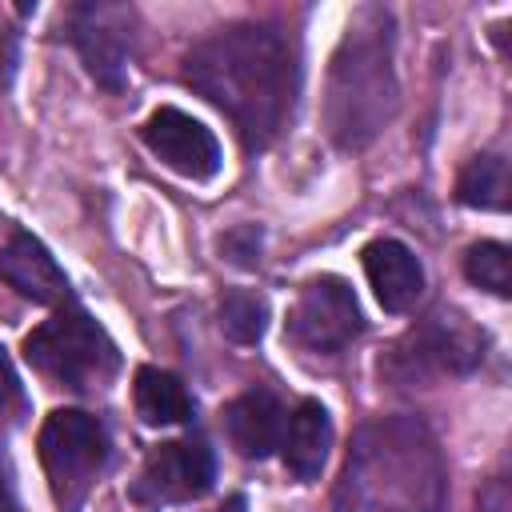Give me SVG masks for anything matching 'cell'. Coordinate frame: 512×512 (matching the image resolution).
<instances>
[{
    "label": "cell",
    "instance_id": "obj_21",
    "mask_svg": "<svg viewBox=\"0 0 512 512\" xmlns=\"http://www.w3.org/2000/svg\"><path fill=\"white\" fill-rule=\"evenodd\" d=\"M480 512H512V488L508 476H492L480 488Z\"/></svg>",
    "mask_w": 512,
    "mask_h": 512
},
{
    "label": "cell",
    "instance_id": "obj_1",
    "mask_svg": "<svg viewBox=\"0 0 512 512\" xmlns=\"http://www.w3.org/2000/svg\"><path fill=\"white\" fill-rule=\"evenodd\" d=\"M180 76L216 104L248 152L268 148L292 120L300 92V56L276 24H224L184 52Z\"/></svg>",
    "mask_w": 512,
    "mask_h": 512
},
{
    "label": "cell",
    "instance_id": "obj_17",
    "mask_svg": "<svg viewBox=\"0 0 512 512\" xmlns=\"http://www.w3.org/2000/svg\"><path fill=\"white\" fill-rule=\"evenodd\" d=\"M268 328V304L264 296L248 292V288H228L220 296V332L232 344H256Z\"/></svg>",
    "mask_w": 512,
    "mask_h": 512
},
{
    "label": "cell",
    "instance_id": "obj_13",
    "mask_svg": "<svg viewBox=\"0 0 512 512\" xmlns=\"http://www.w3.org/2000/svg\"><path fill=\"white\" fill-rule=\"evenodd\" d=\"M224 428H228L232 448L244 460H264L272 456V448H280L284 408L268 388H248L224 408Z\"/></svg>",
    "mask_w": 512,
    "mask_h": 512
},
{
    "label": "cell",
    "instance_id": "obj_14",
    "mask_svg": "<svg viewBox=\"0 0 512 512\" xmlns=\"http://www.w3.org/2000/svg\"><path fill=\"white\" fill-rule=\"evenodd\" d=\"M328 448H332V416L324 412L320 400H300L284 416V432H280L284 468L296 480H316L328 460Z\"/></svg>",
    "mask_w": 512,
    "mask_h": 512
},
{
    "label": "cell",
    "instance_id": "obj_19",
    "mask_svg": "<svg viewBox=\"0 0 512 512\" xmlns=\"http://www.w3.org/2000/svg\"><path fill=\"white\" fill-rule=\"evenodd\" d=\"M220 252H224L236 268H256V264H260V228H252V224L232 228V232L220 240Z\"/></svg>",
    "mask_w": 512,
    "mask_h": 512
},
{
    "label": "cell",
    "instance_id": "obj_8",
    "mask_svg": "<svg viewBox=\"0 0 512 512\" xmlns=\"http://www.w3.org/2000/svg\"><path fill=\"white\" fill-rule=\"evenodd\" d=\"M284 332L308 352H344L364 332V312L344 276H316L288 308Z\"/></svg>",
    "mask_w": 512,
    "mask_h": 512
},
{
    "label": "cell",
    "instance_id": "obj_18",
    "mask_svg": "<svg viewBox=\"0 0 512 512\" xmlns=\"http://www.w3.org/2000/svg\"><path fill=\"white\" fill-rule=\"evenodd\" d=\"M464 276L492 292V296H512V252L500 240H480L464 252Z\"/></svg>",
    "mask_w": 512,
    "mask_h": 512
},
{
    "label": "cell",
    "instance_id": "obj_10",
    "mask_svg": "<svg viewBox=\"0 0 512 512\" xmlns=\"http://www.w3.org/2000/svg\"><path fill=\"white\" fill-rule=\"evenodd\" d=\"M140 140L164 168H172V172H180L188 180H212L220 172L216 136L200 120L180 112V108H156L140 124Z\"/></svg>",
    "mask_w": 512,
    "mask_h": 512
},
{
    "label": "cell",
    "instance_id": "obj_3",
    "mask_svg": "<svg viewBox=\"0 0 512 512\" xmlns=\"http://www.w3.org/2000/svg\"><path fill=\"white\" fill-rule=\"evenodd\" d=\"M392 16L384 8H360L344 28L340 48L328 68V132L340 148H364L400 104L396 68H392Z\"/></svg>",
    "mask_w": 512,
    "mask_h": 512
},
{
    "label": "cell",
    "instance_id": "obj_6",
    "mask_svg": "<svg viewBox=\"0 0 512 512\" xmlns=\"http://www.w3.org/2000/svg\"><path fill=\"white\" fill-rule=\"evenodd\" d=\"M484 360V336L460 312H432L412 324L380 360V376L416 384L428 376H468Z\"/></svg>",
    "mask_w": 512,
    "mask_h": 512
},
{
    "label": "cell",
    "instance_id": "obj_11",
    "mask_svg": "<svg viewBox=\"0 0 512 512\" xmlns=\"http://www.w3.org/2000/svg\"><path fill=\"white\" fill-rule=\"evenodd\" d=\"M0 280L32 304H56L60 308L72 300V284H68L64 268L56 264V256L44 248V240H36L24 228H16L0 248Z\"/></svg>",
    "mask_w": 512,
    "mask_h": 512
},
{
    "label": "cell",
    "instance_id": "obj_7",
    "mask_svg": "<svg viewBox=\"0 0 512 512\" xmlns=\"http://www.w3.org/2000/svg\"><path fill=\"white\" fill-rule=\"evenodd\" d=\"M60 24H64V40L80 52L88 76L108 92L124 88L136 12L128 4H112V0H80V4L64 8Z\"/></svg>",
    "mask_w": 512,
    "mask_h": 512
},
{
    "label": "cell",
    "instance_id": "obj_15",
    "mask_svg": "<svg viewBox=\"0 0 512 512\" xmlns=\"http://www.w3.org/2000/svg\"><path fill=\"white\" fill-rule=\"evenodd\" d=\"M132 404H136V416L144 424H152V428H160V424H188L192 412H196V400L184 388V380L164 372V368H152V364L136 368Z\"/></svg>",
    "mask_w": 512,
    "mask_h": 512
},
{
    "label": "cell",
    "instance_id": "obj_2",
    "mask_svg": "<svg viewBox=\"0 0 512 512\" xmlns=\"http://www.w3.org/2000/svg\"><path fill=\"white\" fill-rule=\"evenodd\" d=\"M336 512H444L448 468L424 420L372 416L352 432L336 492Z\"/></svg>",
    "mask_w": 512,
    "mask_h": 512
},
{
    "label": "cell",
    "instance_id": "obj_12",
    "mask_svg": "<svg viewBox=\"0 0 512 512\" xmlns=\"http://www.w3.org/2000/svg\"><path fill=\"white\" fill-rule=\"evenodd\" d=\"M360 260H364V276H368L384 312L400 316V312L416 308V300L424 296V268H420V260L408 244H400L392 236H380V240L364 244Z\"/></svg>",
    "mask_w": 512,
    "mask_h": 512
},
{
    "label": "cell",
    "instance_id": "obj_20",
    "mask_svg": "<svg viewBox=\"0 0 512 512\" xmlns=\"http://www.w3.org/2000/svg\"><path fill=\"white\" fill-rule=\"evenodd\" d=\"M24 384H20V376H16V368H12V360H8V352L0 348V420H16V416H24Z\"/></svg>",
    "mask_w": 512,
    "mask_h": 512
},
{
    "label": "cell",
    "instance_id": "obj_16",
    "mask_svg": "<svg viewBox=\"0 0 512 512\" xmlns=\"http://www.w3.org/2000/svg\"><path fill=\"white\" fill-rule=\"evenodd\" d=\"M456 200L480 212H504L508 208V160L496 152L472 156L456 176Z\"/></svg>",
    "mask_w": 512,
    "mask_h": 512
},
{
    "label": "cell",
    "instance_id": "obj_9",
    "mask_svg": "<svg viewBox=\"0 0 512 512\" xmlns=\"http://www.w3.org/2000/svg\"><path fill=\"white\" fill-rule=\"evenodd\" d=\"M216 480V452L208 448L204 436H180L164 440L144 456L140 480L132 496L140 504H180V500H200Z\"/></svg>",
    "mask_w": 512,
    "mask_h": 512
},
{
    "label": "cell",
    "instance_id": "obj_5",
    "mask_svg": "<svg viewBox=\"0 0 512 512\" xmlns=\"http://www.w3.org/2000/svg\"><path fill=\"white\" fill-rule=\"evenodd\" d=\"M40 464L48 472V488L60 512H80L96 476L108 464L112 440L108 428L80 408H56L40 424Z\"/></svg>",
    "mask_w": 512,
    "mask_h": 512
},
{
    "label": "cell",
    "instance_id": "obj_22",
    "mask_svg": "<svg viewBox=\"0 0 512 512\" xmlns=\"http://www.w3.org/2000/svg\"><path fill=\"white\" fill-rule=\"evenodd\" d=\"M0 512H24L20 504V492H16V472H12V460L0 444Z\"/></svg>",
    "mask_w": 512,
    "mask_h": 512
},
{
    "label": "cell",
    "instance_id": "obj_4",
    "mask_svg": "<svg viewBox=\"0 0 512 512\" xmlns=\"http://www.w3.org/2000/svg\"><path fill=\"white\" fill-rule=\"evenodd\" d=\"M24 360L72 392L104 388L120 372V348L76 300L60 304L24 336Z\"/></svg>",
    "mask_w": 512,
    "mask_h": 512
}]
</instances>
